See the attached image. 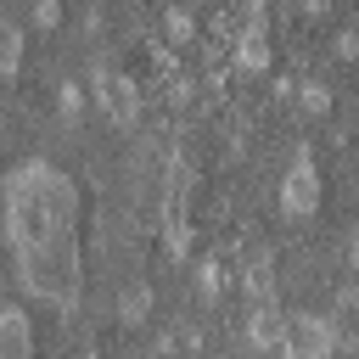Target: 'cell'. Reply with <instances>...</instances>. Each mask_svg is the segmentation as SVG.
<instances>
[{
	"label": "cell",
	"mask_w": 359,
	"mask_h": 359,
	"mask_svg": "<svg viewBox=\"0 0 359 359\" xmlns=\"http://www.w3.org/2000/svg\"><path fill=\"white\" fill-rule=\"evenodd\" d=\"M0 208H6V241L79 236V185L45 157L11 168V180L0 185Z\"/></svg>",
	"instance_id": "cell-1"
},
{
	"label": "cell",
	"mask_w": 359,
	"mask_h": 359,
	"mask_svg": "<svg viewBox=\"0 0 359 359\" xmlns=\"http://www.w3.org/2000/svg\"><path fill=\"white\" fill-rule=\"evenodd\" d=\"M280 353H286V359H331V353H337V314H314V309L286 314Z\"/></svg>",
	"instance_id": "cell-2"
},
{
	"label": "cell",
	"mask_w": 359,
	"mask_h": 359,
	"mask_svg": "<svg viewBox=\"0 0 359 359\" xmlns=\"http://www.w3.org/2000/svg\"><path fill=\"white\" fill-rule=\"evenodd\" d=\"M314 208H320V168H314L309 151H297L286 180H280V213L286 219H309Z\"/></svg>",
	"instance_id": "cell-3"
},
{
	"label": "cell",
	"mask_w": 359,
	"mask_h": 359,
	"mask_svg": "<svg viewBox=\"0 0 359 359\" xmlns=\"http://www.w3.org/2000/svg\"><path fill=\"white\" fill-rule=\"evenodd\" d=\"M95 101H101V112H107L118 129H135V118H140V95H135V79H123V73L101 67V73H95Z\"/></svg>",
	"instance_id": "cell-4"
},
{
	"label": "cell",
	"mask_w": 359,
	"mask_h": 359,
	"mask_svg": "<svg viewBox=\"0 0 359 359\" xmlns=\"http://www.w3.org/2000/svg\"><path fill=\"white\" fill-rule=\"evenodd\" d=\"M247 337H252V348H280V337H286V309H280L275 297H252Z\"/></svg>",
	"instance_id": "cell-5"
},
{
	"label": "cell",
	"mask_w": 359,
	"mask_h": 359,
	"mask_svg": "<svg viewBox=\"0 0 359 359\" xmlns=\"http://www.w3.org/2000/svg\"><path fill=\"white\" fill-rule=\"evenodd\" d=\"M0 359H34V325L17 303H0Z\"/></svg>",
	"instance_id": "cell-6"
},
{
	"label": "cell",
	"mask_w": 359,
	"mask_h": 359,
	"mask_svg": "<svg viewBox=\"0 0 359 359\" xmlns=\"http://www.w3.org/2000/svg\"><path fill=\"white\" fill-rule=\"evenodd\" d=\"M236 62H241L247 73H264V67H269V39H264V28L247 22V34H241V45H236Z\"/></svg>",
	"instance_id": "cell-7"
},
{
	"label": "cell",
	"mask_w": 359,
	"mask_h": 359,
	"mask_svg": "<svg viewBox=\"0 0 359 359\" xmlns=\"http://www.w3.org/2000/svg\"><path fill=\"white\" fill-rule=\"evenodd\" d=\"M22 67V28L11 17H0V79H11Z\"/></svg>",
	"instance_id": "cell-8"
},
{
	"label": "cell",
	"mask_w": 359,
	"mask_h": 359,
	"mask_svg": "<svg viewBox=\"0 0 359 359\" xmlns=\"http://www.w3.org/2000/svg\"><path fill=\"white\" fill-rule=\"evenodd\" d=\"M247 292L252 297H275V258H252L247 264Z\"/></svg>",
	"instance_id": "cell-9"
},
{
	"label": "cell",
	"mask_w": 359,
	"mask_h": 359,
	"mask_svg": "<svg viewBox=\"0 0 359 359\" xmlns=\"http://www.w3.org/2000/svg\"><path fill=\"white\" fill-rule=\"evenodd\" d=\"M146 309H151V292H146V286H129V292L118 297V314H123L129 325H140V320H146Z\"/></svg>",
	"instance_id": "cell-10"
},
{
	"label": "cell",
	"mask_w": 359,
	"mask_h": 359,
	"mask_svg": "<svg viewBox=\"0 0 359 359\" xmlns=\"http://www.w3.org/2000/svg\"><path fill=\"white\" fill-rule=\"evenodd\" d=\"M297 90H303L297 101H303L309 112H325V107H331V90H325V84H297Z\"/></svg>",
	"instance_id": "cell-11"
},
{
	"label": "cell",
	"mask_w": 359,
	"mask_h": 359,
	"mask_svg": "<svg viewBox=\"0 0 359 359\" xmlns=\"http://www.w3.org/2000/svg\"><path fill=\"white\" fill-rule=\"evenodd\" d=\"M337 56H348V62H353V56H359V34H342V39H337Z\"/></svg>",
	"instance_id": "cell-12"
},
{
	"label": "cell",
	"mask_w": 359,
	"mask_h": 359,
	"mask_svg": "<svg viewBox=\"0 0 359 359\" xmlns=\"http://www.w3.org/2000/svg\"><path fill=\"white\" fill-rule=\"evenodd\" d=\"M348 264H353V275H359V224H353V236H348Z\"/></svg>",
	"instance_id": "cell-13"
}]
</instances>
